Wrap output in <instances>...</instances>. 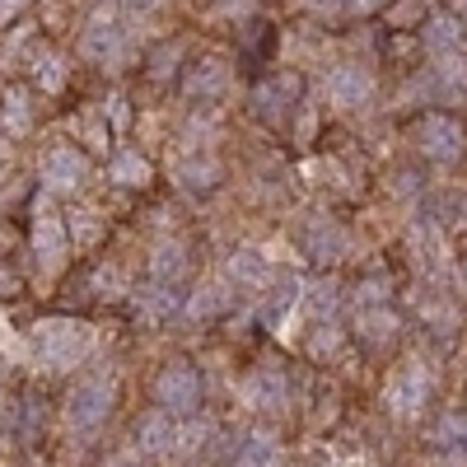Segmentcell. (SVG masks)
Instances as JSON below:
<instances>
[{
    "label": "cell",
    "instance_id": "7402d4cb",
    "mask_svg": "<svg viewBox=\"0 0 467 467\" xmlns=\"http://www.w3.org/2000/svg\"><path fill=\"white\" fill-rule=\"evenodd\" d=\"M229 308V281H206L202 290H192L187 299V318L192 323H202V318H215Z\"/></svg>",
    "mask_w": 467,
    "mask_h": 467
},
{
    "label": "cell",
    "instance_id": "9c48e42d",
    "mask_svg": "<svg viewBox=\"0 0 467 467\" xmlns=\"http://www.w3.org/2000/svg\"><path fill=\"white\" fill-rule=\"evenodd\" d=\"M295 108H299V75H290V70L266 75V80L253 89V112L271 127L295 122Z\"/></svg>",
    "mask_w": 467,
    "mask_h": 467
},
{
    "label": "cell",
    "instance_id": "ffe728a7",
    "mask_svg": "<svg viewBox=\"0 0 467 467\" xmlns=\"http://www.w3.org/2000/svg\"><path fill=\"white\" fill-rule=\"evenodd\" d=\"M266 276H271V266H266V257L257 253V248H239L229 262H224V281H234V285H266Z\"/></svg>",
    "mask_w": 467,
    "mask_h": 467
},
{
    "label": "cell",
    "instance_id": "4316f807",
    "mask_svg": "<svg viewBox=\"0 0 467 467\" xmlns=\"http://www.w3.org/2000/svg\"><path fill=\"white\" fill-rule=\"evenodd\" d=\"M178 57H182V47L178 43H164L160 52L150 57V80H160V85L173 80V75H178Z\"/></svg>",
    "mask_w": 467,
    "mask_h": 467
},
{
    "label": "cell",
    "instance_id": "ba28073f",
    "mask_svg": "<svg viewBox=\"0 0 467 467\" xmlns=\"http://www.w3.org/2000/svg\"><path fill=\"white\" fill-rule=\"evenodd\" d=\"M374 89H379V85H374V70L360 66V61L332 66L327 80H323V99H327L332 108H341V112H356V108L374 103Z\"/></svg>",
    "mask_w": 467,
    "mask_h": 467
},
{
    "label": "cell",
    "instance_id": "30bf717a",
    "mask_svg": "<svg viewBox=\"0 0 467 467\" xmlns=\"http://www.w3.org/2000/svg\"><path fill=\"white\" fill-rule=\"evenodd\" d=\"M234 89V66L224 57H202L182 75V99L187 103H220Z\"/></svg>",
    "mask_w": 467,
    "mask_h": 467
},
{
    "label": "cell",
    "instance_id": "5bb4252c",
    "mask_svg": "<svg viewBox=\"0 0 467 467\" xmlns=\"http://www.w3.org/2000/svg\"><path fill=\"white\" fill-rule=\"evenodd\" d=\"M239 398L244 407L253 411H281L290 402V379L281 369H253L244 383H239Z\"/></svg>",
    "mask_w": 467,
    "mask_h": 467
},
{
    "label": "cell",
    "instance_id": "484cf974",
    "mask_svg": "<svg viewBox=\"0 0 467 467\" xmlns=\"http://www.w3.org/2000/svg\"><path fill=\"white\" fill-rule=\"evenodd\" d=\"M66 224H70V239L80 244V248H94L103 239V215L94 206H80L75 215H66Z\"/></svg>",
    "mask_w": 467,
    "mask_h": 467
},
{
    "label": "cell",
    "instance_id": "f546056e",
    "mask_svg": "<svg viewBox=\"0 0 467 467\" xmlns=\"http://www.w3.org/2000/svg\"><path fill=\"white\" fill-rule=\"evenodd\" d=\"M308 350H314V356H337L341 350V327L337 323H318L314 337H308Z\"/></svg>",
    "mask_w": 467,
    "mask_h": 467
},
{
    "label": "cell",
    "instance_id": "d4e9b609",
    "mask_svg": "<svg viewBox=\"0 0 467 467\" xmlns=\"http://www.w3.org/2000/svg\"><path fill=\"white\" fill-rule=\"evenodd\" d=\"M136 308H140L150 323H160L164 314H173V308H178V295H173L169 285H154V281H150V285L136 295Z\"/></svg>",
    "mask_w": 467,
    "mask_h": 467
},
{
    "label": "cell",
    "instance_id": "3957f363",
    "mask_svg": "<svg viewBox=\"0 0 467 467\" xmlns=\"http://www.w3.org/2000/svg\"><path fill=\"white\" fill-rule=\"evenodd\" d=\"M411 140H416V150L431 164H458L467 154V127L458 122L453 112H425L420 122L411 127Z\"/></svg>",
    "mask_w": 467,
    "mask_h": 467
},
{
    "label": "cell",
    "instance_id": "6da1fadb",
    "mask_svg": "<svg viewBox=\"0 0 467 467\" xmlns=\"http://www.w3.org/2000/svg\"><path fill=\"white\" fill-rule=\"evenodd\" d=\"M89 346H94L89 327L75 318H43L28 332V350H33L37 369H75L89 356Z\"/></svg>",
    "mask_w": 467,
    "mask_h": 467
},
{
    "label": "cell",
    "instance_id": "44dd1931",
    "mask_svg": "<svg viewBox=\"0 0 467 467\" xmlns=\"http://www.w3.org/2000/svg\"><path fill=\"white\" fill-rule=\"evenodd\" d=\"M398 314H393V304L388 308H360V341L365 346H393V337H398Z\"/></svg>",
    "mask_w": 467,
    "mask_h": 467
},
{
    "label": "cell",
    "instance_id": "8992f818",
    "mask_svg": "<svg viewBox=\"0 0 467 467\" xmlns=\"http://www.w3.org/2000/svg\"><path fill=\"white\" fill-rule=\"evenodd\" d=\"M28 244H33V257H37V271H47V276H57V271L66 266L70 257V224L66 215H57L47 202L37 206V220H33V234H28Z\"/></svg>",
    "mask_w": 467,
    "mask_h": 467
},
{
    "label": "cell",
    "instance_id": "5b68a950",
    "mask_svg": "<svg viewBox=\"0 0 467 467\" xmlns=\"http://www.w3.org/2000/svg\"><path fill=\"white\" fill-rule=\"evenodd\" d=\"M431 388H435L431 369H425L420 360H402L393 374H388L383 402H388V411H393L398 420H416L425 411V402H431Z\"/></svg>",
    "mask_w": 467,
    "mask_h": 467
},
{
    "label": "cell",
    "instance_id": "ac0fdd59",
    "mask_svg": "<svg viewBox=\"0 0 467 467\" xmlns=\"http://www.w3.org/2000/svg\"><path fill=\"white\" fill-rule=\"evenodd\" d=\"M28 75L37 80V89H43V94H61L70 66H66V57L52 52V47H33V52H28Z\"/></svg>",
    "mask_w": 467,
    "mask_h": 467
},
{
    "label": "cell",
    "instance_id": "e575fe53",
    "mask_svg": "<svg viewBox=\"0 0 467 467\" xmlns=\"http://www.w3.org/2000/svg\"><path fill=\"white\" fill-rule=\"evenodd\" d=\"M295 5H304V10H314V15H332L337 5H346V0H295Z\"/></svg>",
    "mask_w": 467,
    "mask_h": 467
},
{
    "label": "cell",
    "instance_id": "f35d334b",
    "mask_svg": "<svg viewBox=\"0 0 467 467\" xmlns=\"http://www.w3.org/2000/svg\"><path fill=\"white\" fill-rule=\"evenodd\" d=\"M0 379H5V369H0Z\"/></svg>",
    "mask_w": 467,
    "mask_h": 467
},
{
    "label": "cell",
    "instance_id": "277c9868",
    "mask_svg": "<svg viewBox=\"0 0 467 467\" xmlns=\"http://www.w3.org/2000/svg\"><path fill=\"white\" fill-rule=\"evenodd\" d=\"M154 402H160V411L187 420L192 411L202 407V374H197V365L169 360L160 374H154Z\"/></svg>",
    "mask_w": 467,
    "mask_h": 467
},
{
    "label": "cell",
    "instance_id": "74e56055",
    "mask_svg": "<svg viewBox=\"0 0 467 467\" xmlns=\"http://www.w3.org/2000/svg\"><path fill=\"white\" fill-rule=\"evenodd\" d=\"M117 5H127V10H150V5H160V0H117Z\"/></svg>",
    "mask_w": 467,
    "mask_h": 467
},
{
    "label": "cell",
    "instance_id": "f1b7e54d",
    "mask_svg": "<svg viewBox=\"0 0 467 467\" xmlns=\"http://www.w3.org/2000/svg\"><path fill=\"white\" fill-rule=\"evenodd\" d=\"M435 440H440V449H458V444H467V416H462V411H449V416L440 420Z\"/></svg>",
    "mask_w": 467,
    "mask_h": 467
},
{
    "label": "cell",
    "instance_id": "d6a6232c",
    "mask_svg": "<svg viewBox=\"0 0 467 467\" xmlns=\"http://www.w3.org/2000/svg\"><path fill=\"white\" fill-rule=\"evenodd\" d=\"M103 112L112 117V127H127V94H112V99L103 103Z\"/></svg>",
    "mask_w": 467,
    "mask_h": 467
},
{
    "label": "cell",
    "instance_id": "d6986e66",
    "mask_svg": "<svg viewBox=\"0 0 467 467\" xmlns=\"http://www.w3.org/2000/svg\"><path fill=\"white\" fill-rule=\"evenodd\" d=\"M108 178L117 187H150L154 182V169L140 150H117L112 154V164H108Z\"/></svg>",
    "mask_w": 467,
    "mask_h": 467
},
{
    "label": "cell",
    "instance_id": "8fae6325",
    "mask_svg": "<svg viewBox=\"0 0 467 467\" xmlns=\"http://www.w3.org/2000/svg\"><path fill=\"white\" fill-rule=\"evenodd\" d=\"M80 52L89 61H117L127 52V24L117 19V10H94L85 33H80Z\"/></svg>",
    "mask_w": 467,
    "mask_h": 467
},
{
    "label": "cell",
    "instance_id": "7c38bea8",
    "mask_svg": "<svg viewBox=\"0 0 467 467\" xmlns=\"http://www.w3.org/2000/svg\"><path fill=\"white\" fill-rule=\"evenodd\" d=\"M420 47L431 52V61H444V57H462L467 52V19L440 10L420 24Z\"/></svg>",
    "mask_w": 467,
    "mask_h": 467
},
{
    "label": "cell",
    "instance_id": "52a82bcc",
    "mask_svg": "<svg viewBox=\"0 0 467 467\" xmlns=\"http://www.w3.org/2000/svg\"><path fill=\"white\" fill-rule=\"evenodd\" d=\"M37 178H43L47 192L66 197V192H80V182L89 178V160L85 150H75L70 140H57L43 150V160H37Z\"/></svg>",
    "mask_w": 467,
    "mask_h": 467
},
{
    "label": "cell",
    "instance_id": "8d00e7d4",
    "mask_svg": "<svg viewBox=\"0 0 467 467\" xmlns=\"http://www.w3.org/2000/svg\"><path fill=\"white\" fill-rule=\"evenodd\" d=\"M19 5H24V0H0V24H5V19H10Z\"/></svg>",
    "mask_w": 467,
    "mask_h": 467
},
{
    "label": "cell",
    "instance_id": "2e32d148",
    "mask_svg": "<svg viewBox=\"0 0 467 467\" xmlns=\"http://www.w3.org/2000/svg\"><path fill=\"white\" fill-rule=\"evenodd\" d=\"M304 248H308V257H318V262H337V257L350 253V239H346V229L332 215H318L314 224H308V234H304Z\"/></svg>",
    "mask_w": 467,
    "mask_h": 467
},
{
    "label": "cell",
    "instance_id": "1f68e13d",
    "mask_svg": "<svg viewBox=\"0 0 467 467\" xmlns=\"http://www.w3.org/2000/svg\"><path fill=\"white\" fill-rule=\"evenodd\" d=\"M85 145H94V150H108V122H99V117H85Z\"/></svg>",
    "mask_w": 467,
    "mask_h": 467
},
{
    "label": "cell",
    "instance_id": "9a60e30c",
    "mask_svg": "<svg viewBox=\"0 0 467 467\" xmlns=\"http://www.w3.org/2000/svg\"><path fill=\"white\" fill-rule=\"evenodd\" d=\"M173 182L182 192H211L220 187V160L215 154H173Z\"/></svg>",
    "mask_w": 467,
    "mask_h": 467
},
{
    "label": "cell",
    "instance_id": "cb8c5ba5",
    "mask_svg": "<svg viewBox=\"0 0 467 467\" xmlns=\"http://www.w3.org/2000/svg\"><path fill=\"white\" fill-rule=\"evenodd\" d=\"M234 467H285V449L271 435H248V444H244V453H239Z\"/></svg>",
    "mask_w": 467,
    "mask_h": 467
},
{
    "label": "cell",
    "instance_id": "e0dca14e",
    "mask_svg": "<svg viewBox=\"0 0 467 467\" xmlns=\"http://www.w3.org/2000/svg\"><path fill=\"white\" fill-rule=\"evenodd\" d=\"M182 276H187V244L182 239H164L160 248L150 253V281L173 290Z\"/></svg>",
    "mask_w": 467,
    "mask_h": 467
},
{
    "label": "cell",
    "instance_id": "d590c367",
    "mask_svg": "<svg viewBox=\"0 0 467 467\" xmlns=\"http://www.w3.org/2000/svg\"><path fill=\"white\" fill-rule=\"evenodd\" d=\"M19 290V276H15V271H5V266H0V295H15Z\"/></svg>",
    "mask_w": 467,
    "mask_h": 467
},
{
    "label": "cell",
    "instance_id": "836d02e7",
    "mask_svg": "<svg viewBox=\"0 0 467 467\" xmlns=\"http://www.w3.org/2000/svg\"><path fill=\"white\" fill-rule=\"evenodd\" d=\"M346 5L356 10V15H374V10H388L393 0H346Z\"/></svg>",
    "mask_w": 467,
    "mask_h": 467
},
{
    "label": "cell",
    "instance_id": "4dcf8cb0",
    "mask_svg": "<svg viewBox=\"0 0 467 467\" xmlns=\"http://www.w3.org/2000/svg\"><path fill=\"white\" fill-rule=\"evenodd\" d=\"M290 127H295L299 140H314V131H318V103H299V117Z\"/></svg>",
    "mask_w": 467,
    "mask_h": 467
},
{
    "label": "cell",
    "instance_id": "ab89813d",
    "mask_svg": "<svg viewBox=\"0 0 467 467\" xmlns=\"http://www.w3.org/2000/svg\"><path fill=\"white\" fill-rule=\"evenodd\" d=\"M0 169H5V164H0Z\"/></svg>",
    "mask_w": 467,
    "mask_h": 467
},
{
    "label": "cell",
    "instance_id": "603a6c76",
    "mask_svg": "<svg viewBox=\"0 0 467 467\" xmlns=\"http://www.w3.org/2000/svg\"><path fill=\"white\" fill-rule=\"evenodd\" d=\"M0 127H5V136H28V127H33V99H28V89H5V103H0Z\"/></svg>",
    "mask_w": 467,
    "mask_h": 467
},
{
    "label": "cell",
    "instance_id": "83f0119b",
    "mask_svg": "<svg viewBox=\"0 0 467 467\" xmlns=\"http://www.w3.org/2000/svg\"><path fill=\"white\" fill-rule=\"evenodd\" d=\"M431 19V10H425V0H393L388 5V24H402V28H411V24H425Z\"/></svg>",
    "mask_w": 467,
    "mask_h": 467
},
{
    "label": "cell",
    "instance_id": "4fadbf2b",
    "mask_svg": "<svg viewBox=\"0 0 467 467\" xmlns=\"http://www.w3.org/2000/svg\"><path fill=\"white\" fill-rule=\"evenodd\" d=\"M420 89L431 94L435 103H467V52H462V57L431 61V70H425Z\"/></svg>",
    "mask_w": 467,
    "mask_h": 467
},
{
    "label": "cell",
    "instance_id": "7a4b0ae2",
    "mask_svg": "<svg viewBox=\"0 0 467 467\" xmlns=\"http://www.w3.org/2000/svg\"><path fill=\"white\" fill-rule=\"evenodd\" d=\"M112 402H117V379L112 374H85L80 383L66 393V407H61V420L75 440H89L103 431V420L112 416Z\"/></svg>",
    "mask_w": 467,
    "mask_h": 467
}]
</instances>
